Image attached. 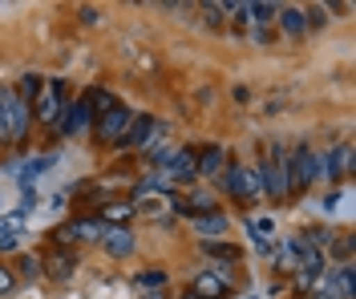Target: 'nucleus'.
<instances>
[{"label": "nucleus", "instance_id": "nucleus-1", "mask_svg": "<svg viewBox=\"0 0 356 299\" xmlns=\"http://www.w3.org/2000/svg\"><path fill=\"white\" fill-rule=\"evenodd\" d=\"M89 121H93V105H89V97H77V101H65L61 117L53 121V134L57 138H77V134H86Z\"/></svg>", "mask_w": 356, "mask_h": 299}, {"label": "nucleus", "instance_id": "nucleus-2", "mask_svg": "<svg viewBox=\"0 0 356 299\" xmlns=\"http://www.w3.org/2000/svg\"><path fill=\"white\" fill-rule=\"evenodd\" d=\"M219 174H222L219 186L231 194V198H255V194H264V186H259V178H255V170H247V166H239V162L222 166Z\"/></svg>", "mask_w": 356, "mask_h": 299}, {"label": "nucleus", "instance_id": "nucleus-3", "mask_svg": "<svg viewBox=\"0 0 356 299\" xmlns=\"http://www.w3.org/2000/svg\"><path fill=\"white\" fill-rule=\"evenodd\" d=\"M65 110V85L57 81V77H44V89L37 93V101H33V114L41 126H53L57 117Z\"/></svg>", "mask_w": 356, "mask_h": 299}, {"label": "nucleus", "instance_id": "nucleus-4", "mask_svg": "<svg viewBox=\"0 0 356 299\" xmlns=\"http://www.w3.org/2000/svg\"><path fill=\"white\" fill-rule=\"evenodd\" d=\"M166 126L158 121V117H150V114H134V121H130V130L118 138V146L122 150H146V146H154V138L162 134Z\"/></svg>", "mask_w": 356, "mask_h": 299}, {"label": "nucleus", "instance_id": "nucleus-5", "mask_svg": "<svg viewBox=\"0 0 356 299\" xmlns=\"http://www.w3.org/2000/svg\"><path fill=\"white\" fill-rule=\"evenodd\" d=\"M288 174H291V190H304V186L320 182V154L300 146L296 154H288Z\"/></svg>", "mask_w": 356, "mask_h": 299}, {"label": "nucleus", "instance_id": "nucleus-6", "mask_svg": "<svg viewBox=\"0 0 356 299\" xmlns=\"http://www.w3.org/2000/svg\"><path fill=\"white\" fill-rule=\"evenodd\" d=\"M353 174V146H332L328 154H320V182H340Z\"/></svg>", "mask_w": 356, "mask_h": 299}, {"label": "nucleus", "instance_id": "nucleus-7", "mask_svg": "<svg viewBox=\"0 0 356 299\" xmlns=\"http://www.w3.org/2000/svg\"><path fill=\"white\" fill-rule=\"evenodd\" d=\"M130 121H134V110L130 105H113V110H106V114L97 117V126H93V134H97V142H118L126 130H130Z\"/></svg>", "mask_w": 356, "mask_h": 299}, {"label": "nucleus", "instance_id": "nucleus-8", "mask_svg": "<svg viewBox=\"0 0 356 299\" xmlns=\"http://www.w3.org/2000/svg\"><path fill=\"white\" fill-rule=\"evenodd\" d=\"M97 243H102V251L110 255V259H130L134 247H138L134 243V230H126V227H106Z\"/></svg>", "mask_w": 356, "mask_h": 299}, {"label": "nucleus", "instance_id": "nucleus-9", "mask_svg": "<svg viewBox=\"0 0 356 299\" xmlns=\"http://www.w3.org/2000/svg\"><path fill=\"white\" fill-rule=\"evenodd\" d=\"M102 230H106L102 219H73L65 227H57V239H69V243H97Z\"/></svg>", "mask_w": 356, "mask_h": 299}, {"label": "nucleus", "instance_id": "nucleus-10", "mask_svg": "<svg viewBox=\"0 0 356 299\" xmlns=\"http://www.w3.org/2000/svg\"><path fill=\"white\" fill-rule=\"evenodd\" d=\"M77 271V259L65 251V247H53V251L41 259V275L57 279V283H69V275Z\"/></svg>", "mask_w": 356, "mask_h": 299}, {"label": "nucleus", "instance_id": "nucleus-11", "mask_svg": "<svg viewBox=\"0 0 356 299\" xmlns=\"http://www.w3.org/2000/svg\"><path fill=\"white\" fill-rule=\"evenodd\" d=\"M191 291L199 299H227V275L222 271H199L191 279Z\"/></svg>", "mask_w": 356, "mask_h": 299}, {"label": "nucleus", "instance_id": "nucleus-12", "mask_svg": "<svg viewBox=\"0 0 356 299\" xmlns=\"http://www.w3.org/2000/svg\"><path fill=\"white\" fill-rule=\"evenodd\" d=\"M162 178H170V182H195L199 178V166H195V150H178L170 166L162 170Z\"/></svg>", "mask_w": 356, "mask_h": 299}, {"label": "nucleus", "instance_id": "nucleus-13", "mask_svg": "<svg viewBox=\"0 0 356 299\" xmlns=\"http://www.w3.org/2000/svg\"><path fill=\"white\" fill-rule=\"evenodd\" d=\"M29 126H33V105L13 101V110H8V142H24L29 138Z\"/></svg>", "mask_w": 356, "mask_h": 299}, {"label": "nucleus", "instance_id": "nucleus-14", "mask_svg": "<svg viewBox=\"0 0 356 299\" xmlns=\"http://www.w3.org/2000/svg\"><path fill=\"white\" fill-rule=\"evenodd\" d=\"M195 166H199V178H215L227 166V150L222 146H207L202 154H195Z\"/></svg>", "mask_w": 356, "mask_h": 299}, {"label": "nucleus", "instance_id": "nucleus-15", "mask_svg": "<svg viewBox=\"0 0 356 299\" xmlns=\"http://www.w3.org/2000/svg\"><path fill=\"white\" fill-rule=\"evenodd\" d=\"M275 21H280V28H284L288 37H304V33H308V21H304V8H296V4H284V8L275 12Z\"/></svg>", "mask_w": 356, "mask_h": 299}, {"label": "nucleus", "instance_id": "nucleus-16", "mask_svg": "<svg viewBox=\"0 0 356 299\" xmlns=\"http://www.w3.org/2000/svg\"><path fill=\"white\" fill-rule=\"evenodd\" d=\"M332 291L340 299H353L356 296V267H353V263H340V267L332 271Z\"/></svg>", "mask_w": 356, "mask_h": 299}, {"label": "nucleus", "instance_id": "nucleus-17", "mask_svg": "<svg viewBox=\"0 0 356 299\" xmlns=\"http://www.w3.org/2000/svg\"><path fill=\"white\" fill-rule=\"evenodd\" d=\"M227 227H231V223H227L222 210H211V214H199V219H195V230H199L202 239H219Z\"/></svg>", "mask_w": 356, "mask_h": 299}, {"label": "nucleus", "instance_id": "nucleus-18", "mask_svg": "<svg viewBox=\"0 0 356 299\" xmlns=\"http://www.w3.org/2000/svg\"><path fill=\"white\" fill-rule=\"evenodd\" d=\"M202 255H211V259H219V263H239V247L235 243H219V239H207L199 243Z\"/></svg>", "mask_w": 356, "mask_h": 299}, {"label": "nucleus", "instance_id": "nucleus-19", "mask_svg": "<svg viewBox=\"0 0 356 299\" xmlns=\"http://www.w3.org/2000/svg\"><path fill=\"white\" fill-rule=\"evenodd\" d=\"M44 89V77H37V73H24L21 81H17V101H24V105H33V101H37V93Z\"/></svg>", "mask_w": 356, "mask_h": 299}, {"label": "nucleus", "instance_id": "nucleus-20", "mask_svg": "<svg viewBox=\"0 0 356 299\" xmlns=\"http://www.w3.org/2000/svg\"><path fill=\"white\" fill-rule=\"evenodd\" d=\"M275 12H280V4H271V0H259V4H247V21L255 24V28H267V24L275 21Z\"/></svg>", "mask_w": 356, "mask_h": 299}, {"label": "nucleus", "instance_id": "nucleus-21", "mask_svg": "<svg viewBox=\"0 0 356 299\" xmlns=\"http://www.w3.org/2000/svg\"><path fill=\"white\" fill-rule=\"evenodd\" d=\"M134 210H138V203H106V210H102V223H106V227H122Z\"/></svg>", "mask_w": 356, "mask_h": 299}, {"label": "nucleus", "instance_id": "nucleus-22", "mask_svg": "<svg viewBox=\"0 0 356 299\" xmlns=\"http://www.w3.org/2000/svg\"><path fill=\"white\" fill-rule=\"evenodd\" d=\"M53 166H57V154H49V158H33V162H24V166H21V182L29 186L33 178H37V174H44V170H53Z\"/></svg>", "mask_w": 356, "mask_h": 299}, {"label": "nucleus", "instance_id": "nucleus-23", "mask_svg": "<svg viewBox=\"0 0 356 299\" xmlns=\"http://www.w3.org/2000/svg\"><path fill=\"white\" fill-rule=\"evenodd\" d=\"M166 283H170V275H166L162 267H146V271L138 275V287H146V291H162Z\"/></svg>", "mask_w": 356, "mask_h": 299}, {"label": "nucleus", "instance_id": "nucleus-24", "mask_svg": "<svg viewBox=\"0 0 356 299\" xmlns=\"http://www.w3.org/2000/svg\"><path fill=\"white\" fill-rule=\"evenodd\" d=\"M142 154L150 158V166H158V170H166V166H170V158L178 154V146H146Z\"/></svg>", "mask_w": 356, "mask_h": 299}, {"label": "nucleus", "instance_id": "nucleus-25", "mask_svg": "<svg viewBox=\"0 0 356 299\" xmlns=\"http://www.w3.org/2000/svg\"><path fill=\"white\" fill-rule=\"evenodd\" d=\"M300 251H304V243H300V239H288V243H284V255L275 259V267H280V271H291V267L300 263Z\"/></svg>", "mask_w": 356, "mask_h": 299}, {"label": "nucleus", "instance_id": "nucleus-26", "mask_svg": "<svg viewBox=\"0 0 356 299\" xmlns=\"http://www.w3.org/2000/svg\"><path fill=\"white\" fill-rule=\"evenodd\" d=\"M86 97H89V105H93V117H102L106 110L118 105V97H113L110 89H93V93H86Z\"/></svg>", "mask_w": 356, "mask_h": 299}, {"label": "nucleus", "instance_id": "nucleus-27", "mask_svg": "<svg viewBox=\"0 0 356 299\" xmlns=\"http://www.w3.org/2000/svg\"><path fill=\"white\" fill-rule=\"evenodd\" d=\"M199 17H202L207 24H211V28H219V24L227 21V12H222V4H211V0H202V4H199Z\"/></svg>", "mask_w": 356, "mask_h": 299}, {"label": "nucleus", "instance_id": "nucleus-28", "mask_svg": "<svg viewBox=\"0 0 356 299\" xmlns=\"http://www.w3.org/2000/svg\"><path fill=\"white\" fill-rule=\"evenodd\" d=\"M328 251H332L340 263H353V234H340V239H332V243H328Z\"/></svg>", "mask_w": 356, "mask_h": 299}, {"label": "nucleus", "instance_id": "nucleus-29", "mask_svg": "<svg viewBox=\"0 0 356 299\" xmlns=\"http://www.w3.org/2000/svg\"><path fill=\"white\" fill-rule=\"evenodd\" d=\"M37 275H41V259H37V255H21L17 279H37Z\"/></svg>", "mask_w": 356, "mask_h": 299}, {"label": "nucleus", "instance_id": "nucleus-30", "mask_svg": "<svg viewBox=\"0 0 356 299\" xmlns=\"http://www.w3.org/2000/svg\"><path fill=\"white\" fill-rule=\"evenodd\" d=\"M17 283H21V279H17V271L0 263V296H13V291H17Z\"/></svg>", "mask_w": 356, "mask_h": 299}, {"label": "nucleus", "instance_id": "nucleus-31", "mask_svg": "<svg viewBox=\"0 0 356 299\" xmlns=\"http://www.w3.org/2000/svg\"><path fill=\"white\" fill-rule=\"evenodd\" d=\"M255 251L264 255V259H271V255H275V243H271V239H259V243H255Z\"/></svg>", "mask_w": 356, "mask_h": 299}, {"label": "nucleus", "instance_id": "nucleus-32", "mask_svg": "<svg viewBox=\"0 0 356 299\" xmlns=\"http://www.w3.org/2000/svg\"><path fill=\"white\" fill-rule=\"evenodd\" d=\"M102 21V12L97 8H81V24H97Z\"/></svg>", "mask_w": 356, "mask_h": 299}, {"label": "nucleus", "instance_id": "nucleus-33", "mask_svg": "<svg viewBox=\"0 0 356 299\" xmlns=\"http://www.w3.org/2000/svg\"><path fill=\"white\" fill-rule=\"evenodd\" d=\"M0 251H17V239L13 234H0Z\"/></svg>", "mask_w": 356, "mask_h": 299}, {"label": "nucleus", "instance_id": "nucleus-34", "mask_svg": "<svg viewBox=\"0 0 356 299\" xmlns=\"http://www.w3.org/2000/svg\"><path fill=\"white\" fill-rule=\"evenodd\" d=\"M142 299H166V296H162V291H146Z\"/></svg>", "mask_w": 356, "mask_h": 299}, {"label": "nucleus", "instance_id": "nucleus-35", "mask_svg": "<svg viewBox=\"0 0 356 299\" xmlns=\"http://www.w3.org/2000/svg\"><path fill=\"white\" fill-rule=\"evenodd\" d=\"M182 299H199V296H195V291H191V287H186V291H182Z\"/></svg>", "mask_w": 356, "mask_h": 299}]
</instances>
